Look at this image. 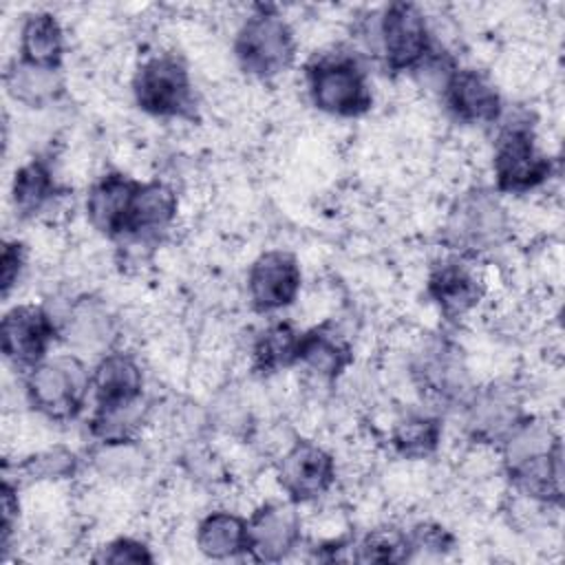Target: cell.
<instances>
[{
  "instance_id": "6da1fadb",
  "label": "cell",
  "mask_w": 565,
  "mask_h": 565,
  "mask_svg": "<svg viewBox=\"0 0 565 565\" xmlns=\"http://www.w3.org/2000/svg\"><path fill=\"white\" fill-rule=\"evenodd\" d=\"M366 55L393 73L419 71L437 49L426 13L413 2H391L355 26Z\"/></svg>"
},
{
  "instance_id": "7a4b0ae2",
  "label": "cell",
  "mask_w": 565,
  "mask_h": 565,
  "mask_svg": "<svg viewBox=\"0 0 565 565\" xmlns=\"http://www.w3.org/2000/svg\"><path fill=\"white\" fill-rule=\"evenodd\" d=\"M305 86L311 106L329 117L353 119L373 106L369 73L358 55L344 49L316 53L305 66Z\"/></svg>"
},
{
  "instance_id": "3957f363",
  "label": "cell",
  "mask_w": 565,
  "mask_h": 565,
  "mask_svg": "<svg viewBox=\"0 0 565 565\" xmlns=\"http://www.w3.org/2000/svg\"><path fill=\"white\" fill-rule=\"evenodd\" d=\"M490 163L494 192L510 196L539 190L554 172V161L541 148L536 128L527 117L499 119Z\"/></svg>"
},
{
  "instance_id": "277c9868",
  "label": "cell",
  "mask_w": 565,
  "mask_h": 565,
  "mask_svg": "<svg viewBox=\"0 0 565 565\" xmlns=\"http://www.w3.org/2000/svg\"><path fill=\"white\" fill-rule=\"evenodd\" d=\"M232 51L243 73L269 82L294 66L298 42L291 24L274 7H254L234 33Z\"/></svg>"
},
{
  "instance_id": "5b68a950",
  "label": "cell",
  "mask_w": 565,
  "mask_h": 565,
  "mask_svg": "<svg viewBox=\"0 0 565 565\" xmlns=\"http://www.w3.org/2000/svg\"><path fill=\"white\" fill-rule=\"evenodd\" d=\"M512 234V216L497 192L472 188L461 192L444 221L446 245L466 258L501 247Z\"/></svg>"
},
{
  "instance_id": "8992f818",
  "label": "cell",
  "mask_w": 565,
  "mask_h": 565,
  "mask_svg": "<svg viewBox=\"0 0 565 565\" xmlns=\"http://www.w3.org/2000/svg\"><path fill=\"white\" fill-rule=\"evenodd\" d=\"M90 373L77 353L49 355L24 373V395L29 406L49 422H73L88 402Z\"/></svg>"
},
{
  "instance_id": "52a82bcc",
  "label": "cell",
  "mask_w": 565,
  "mask_h": 565,
  "mask_svg": "<svg viewBox=\"0 0 565 565\" xmlns=\"http://www.w3.org/2000/svg\"><path fill=\"white\" fill-rule=\"evenodd\" d=\"M137 108L150 117L177 119L194 110V84L188 64L177 53H152L132 73Z\"/></svg>"
},
{
  "instance_id": "ba28073f",
  "label": "cell",
  "mask_w": 565,
  "mask_h": 565,
  "mask_svg": "<svg viewBox=\"0 0 565 565\" xmlns=\"http://www.w3.org/2000/svg\"><path fill=\"white\" fill-rule=\"evenodd\" d=\"M274 477L285 499L305 505L331 492L338 479V463L331 450L313 439L298 437L276 459Z\"/></svg>"
},
{
  "instance_id": "9c48e42d",
  "label": "cell",
  "mask_w": 565,
  "mask_h": 565,
  "mask_svg": "<svg viewBox=\"0 0 565 565\" xmlns=\"http://www.w3.org/2000/svg\"><path fill=\"white\" fill-rule=\"evenodd\" d=\"M57 340L60 322L42 305L22 302L2 316L0 349L4 360L20 373H29L44 362Z\"/></svg>"
},
{
  "instance_id": "30bf717a",
  "label": "cell",
  "mask_w": 565,
  "mask_h": 565,
  "mask_svg": "<svg viewBox=\"0 0 565 565\" xmlns=\"http://www.w3.org/2000/svg\"><path fill=\"white\" fill-rule=\"evenodd\" d=\"M411 380L422 393L448 404L463 406L475 391L461 349L448 340H430L417 349Z\"/></svg>"
},
{
  "instance_id": "8fae6325",
  "label": "cell",
  "mask_w": 565,
  "mask_h": 565,
  "mask_svg": "<svg viewBox=\"0 0 565 565\" xmlns=\"http://www.w3.org/2000/svg\"><path fill=\"white\" fill-rule=\"evenodd\" d=\"M441 102L466 126H494L503 117V97L494 79L475 66H455L441 82Z\"/></svg>"
},
{
  "instance_id": "7c38bea8",
  "label": "cell",
  "mask_w": 565,
  "mask_h": 565,
  "mask_svg": "<svg viewBox=\"0 0 565 565\" xmlns=\"http://www.w3.org/2000/svg\"><path fill=\"white\" fill-rule=\"evenodd\" d=\"M466 411V433L472 444L499 448L501 441L527 415L523 411L521 391L505 382H492L486 388H475Z\"/></svg>"
},
{
  "instance_id": "4fadbf2b",
  "label": "cell",
  "mask_w": 565,
  "mask_h": 565,
  "mask_svg": "<svg viewBox=\"0 0 565 565\" xmlns=\"http://www.w3.org/2000/svg\"><path fill=\"white\" fill-rule=\"evenodd\" d=\"M426 294L446 320H463L483 302L488 285L470 258L455 254L430 267Z\"/></svg>"
},
{
  "instance_id": "5bb4252c",
  "label": "cell",
  "mask_w": 565,
  "mask_h": 565,
  "mask_svg": "<svg viewBox=\"0 0 565 565\" xmlns=\"http://www.w3.org/2000/svg\"><path fill=\"white\" fill-rule=\"evenodd\" d=\"M300 287V263L287 249H267L247 269V300L258 313H276L291 307Z\"/></svg>"
},
{
  "instance_id": "9a60e30c",
  "label": "cell",
  "mask_w": 565,
  "mask_h": 565,
  "mask_svg": "<svg viewBox=\"0 0 565 565\" xmlns=\"http://www.w3.org/2000/svg\"><path fill=\"white\" fill-rule=\"evenodd\" d=\"M249 554L254 561L278 563L302 541V519L289 499L265 501L247 516Z\"/></svg>"
},
{
  "instance_id": "2e32d148",
  "label": "cell",
  "mask_w": 565,
  "mask_h": 565,
  "mask_svg": "<svg viewBox=\"0 0 565 565\" xmlns=\"http://www.w3.org/2000/svg\"><path fill=\"white\" fill-rule=\"evenodd\" d=\"M60 322V338L77 353H93L102 358L115 349L117 322L106 302L95 296H77Z\"/></svg>"
},
{
  "instance_id": "e0dca14e",
  "label": "cell",
  "mask_w": 565,
  "mask_h": 565,
  "mask_svg": "<svg viewBox=\"0 0 565 565\" xmlns=\"http://www.w3.org/2000/svg\"><path fill=\"white\" fill-rule=\"evenodd\" d=\"M512 494L561 508L563 503V448L556 444L550 450L510 461L503 466Z\"/></svg>"
},
{
  "instance_id": "ac0fdd59",
  "label": "cell",
  "mask_w": 565,
  "mask_h": 565,
  "mask_svg": "<svg viewBox=\"0 0 565 565\" xmlns=\"http://www.w3.org/2000/svg\"><path fill=\"white\" fill-rule=\"evenodd\" d=\"M139 179L124 172H106L86 192V218L99 234L121 241Z\"/></svg>"
},
{
  "instance_id": "d6986e66",
  "label": "cell",
  "mask_w": 565,
  "mask_h": 565,
  "mask_svg": "<svg viewBox=\"0 0 565 565\" xmlns=\"http://www.w3.org/2000/svg\"><path fill=\"white\" fill-rule=\"evenodd\" d=\"M353 364L351 342L335 329L333 322L316 324L300 335L296 366L313 382L333 384Z\"/></svg>"
},
{
  "instance_id": "ffe728a7",
  "label": "cell",
  "mask_w": 565,
  "mask_h": 565,
  "mask_svg": "<svg viewBox=\"0 0 565 565\" xmlns=\"http://www.w3.org/2000/svg\"><path fill=\"white\" fill-rule=\"evenodd\" d=\"M90 393L95 406H124L143 399V369L139 360L121 349H110L90 373Z\"/></svg>"
},
{
  "instance_id": "44dd1931",
  "label": "cell",
  "mask_w": 565,
  "mask_h": 565,
  "mask_svg": "<svg viewBox=\"0 0 565 565\" xmlns=\"http://www.w3.org/2000/svg\"><path fill=\"white\" fill-rule=\"evenodd\" d=\"M179 196L166 181H139L121 241H150L177 221Z\"/></svg>"
},
{
  "instance_id": "7402d4cb",
  "label": "cell",
  "mask_w": 565,
  "mask_h": 565,
  "mask_svg": "<svg viewBox=\"0 0 565 565\" xmlns=\"http://www.w3.org/2000/svg\"><path fill=\"white\" fill-rule=\"evenodd\" d=\"M64 194L68 190L57 183L49 161L42 157L22 163L11 181V203L20 218L44 216Z\"/></svg>"
},
{
  "instance_id": "603a6c76",
  "label": "cell",
  "mask_w": 565,
  "mask_h": 565,
  "mask_svg": "<svg viewBox=\"0 0 565 565\" xmlns=\"http://www.w3.org/2000/svg\"><path fill=\"white\" fill-rule=\"evenodd\" d=\"M196 550L212 561H230L249 554L247 516L232 510H212L199 519L194 530Z\"/></svg>"
},
{
  "instance_id": "cb8c5ba5",
  "label": "cell",
  "mask_w": 565,
  "mask_h": 565,
  "mask_svg": "<svg viewBox=\"0 0 565 565\" xmlns=\"http://www.w3.org/2000/svg\"><path fill=\"white\" fill-rule=\"evenodd\" d=\"M64 51V29L55 13L33 11L24 15L18 31V60L35 66L62 68Z\"/></svg>"
},
{
  "instance_id": "d4e9b609",
  "label": "cell",
  "mask_w": 565,
  "mask_h": 565,
  "mask_svg": "<svg viewBox=\"0 0 565 565\" xmlns=\"http://www.w3.org/2000/svg\"><path fill=\"white\" fill-rule=\"evenodd\" d=\"M444 437L441 417L433 413L411 411L399 415L388 430L391 450L404 461H424L430 459Z\"/></svg>"
},
{
  "instance_id": "484cf974",
  "label": "cell",
  "mask_w": 565,
  "mask_h": 565,
  "mask_svg": "<svg viewBox=\"0 0 565 565\" xmlns=\"http://www.w3.org/2000/svg\"><path fill=\"white\" fill-rule=\"evenodd\" d=\"M7 95L26 108H44L60 99L64 90L62 68H46L13 60L4 71Z\"/></svg>"
},
{
  "instance_id": "4316f807",
  "label": "cell",
  "mask_w": 565,
  "mask_h": 565,
  "mask_svg": "<svg viewBox=\"0 0 565 565\" xmlns=\"http://www.w3.org/2000/svg\"><path fill=\"white\" fill-rule=\"evenodd\" d=\"M302 331L289 320L269 322L252 342V371L267 377L296 366Z\"/></svg>"
},
{
  "instance_id": "83f0119b",
  "label": "cell",
  "mask_w": 565,
  "mask_h": 565,
  "mask_svg": "<svg viewBox=\"0 0 565 565\" xmlns=\"http://www.w3.org/2000/svg\"><path fill=\"white\" fill-rule=\"evenodd\" d=\"M351 561L360 563H404L411 561L406 530L382 525L369 530L360 541H353Z\"/></svg>"
},
{
  "instance_id": "f1b7e54d",
  "label": "cell",
  "mask_w": 565,
  "mask_h": 565,
  "mask_svg": "<svg viewBox=\"0 0 565 565\" xmlns=\"http://www.w3.org/2000/svg\"><path fill=\"white\" fill-rule=\"evenodd\" d=\"M137 441L139 439L99 444V448L93 455V463L97 472L106 479H117V481H128L132 477H139L143 472L146 457Z\"/></svg>"
},
{
  "instance_id": "f546056e",
  "label": "cell",
  "mask_w": 565,
  "mask_h": 565,
  "mask_svg": "<svg viewBox=\"0 0 565 565\" xmlns=\"http://www.w3.org/2000/svg\"><path fill=\"white\" fill-rule=\"evenodd\" d=\"M77 466L79 461L73 450L66 446H51L24 457L15 463V472L20 475L18 479L29 481H62L71 479L77 472Z\"/></svg>"
},
{
  "instance_id": "4dcf8cb0",
  "label": "cell",
  "mask_w": 565,
  "mask_h": 565,
  "mask_svg": "<svg viewBox=\"0 0 565 565\" xmlns=\"http://www.w3.org/2000/svg\"><path fill=\"white\" fill-rule=\"evenodd\" d=\"M93 561L95 563H115V565H121V563H152L154 554L150 552V547L141 539L117 536V539L104 543L102 547H97Z\"/></svg>"
},
{
  "instance_id": "1f68e13d",
  "label": "cell",
  "mask_w": 565,
  "mask_h": 565,
  "mask_svg": "<svg viewBox=\"0 0 565 565\" xmlns=\"http://www.w3.org/2000/svg\"><path fill=\"white\" fill-rule=\"evenodd\" d=\"M26 267V247L22 241L11 238L2 245V258H0V289L2 298L7 300L18 280L22 278V271Z\"/></svg>"
},
{
  "instance_id": "d6a6232c",
  "label": "cell",
  "mask_w": 565,
  "mask_h": 565,
  "mask_svg": "<svg viewBox=\"0 0 565 565\" xmlns=\"http://www.w3.org/2000/svg\"><path fill=\"white\" fill-rule=\"evenodd\" d=\"M20 519V497H18V481H11V477H4L2 481V552L7 554L11 547V541L18 530Z\"/></svg>"
}]
</instances>
